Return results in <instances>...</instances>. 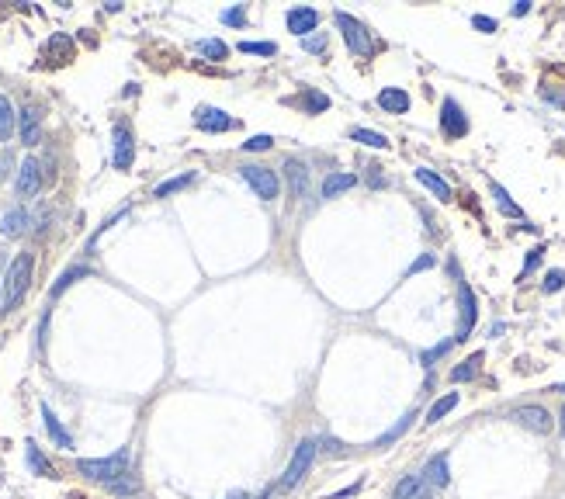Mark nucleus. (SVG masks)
Segmentation results:
<instances>
[{
  "label": "nucleus",
  "mask_w": 565,
  "mask_h": 499,
  "mask_svg": "<svg viewBox=\"0 0 565 499\" xmlns=\"http://www.w3.org/2000/svg\"><path fill=\"white\" fill-rule=\"evenodd\" d=\"M551 392H562V395H565V382H562V385H555V389H551Z\"/></svg>",
  "instance_id": "obj_45"
},
{
  "label": "nucleus",
  "mask_w": 565,
  "mask_h": 499,
  "mask_svg": "<svg viewBox=\"0 0 565 499\" xmlns=\"http://www.w3.org/2000/svg\"><path fill=\"white\" fill-rule=\"evenodd\" d=\"M513 420L520 423V426H527V430H534V434H548L551 430V413L544 406H520L513 413Z\"/></svg>",
  "instance_id": "obj_8"
},
{
  "label": "nucleus",
  "mask_w": 565,
  "mask_h": 499,
  "mask_svg": "<svg viewBox=\"0 0 565 499\" xmlns=\"http://www.w3.org/2000/svg\"><path fill=\"white\" fill-rule=\"evenodd\" d=\"M416 181L427 187V191H433L440 201H451V184H448L440 174H433L431 167H416Z\"/></svg>",
  "instance_id": "obj_17"
},
{
  "label": "nucleus",
  "mask_w": 565,
  "mask_h": 499,
  "mask_svg": "<svg viewBox=\"0 0 565 499\" xmlns=\"http://www.w3.org/2000/svg\"><path fill=\"white\" fill-rule=\"evenodd\" d=\"M423 482L433 485V489H444L448 482H451V468H448V454H437L427 461V468H423Z\"/></svg>",
  "instance_id": "obj_16"
},
{
  "label": "nucleus",
  "mask_w": 565,
  "mask_h": 499,
  "mask_svg": "<svg viewBox=\"0 0 565 499\" xmlns=\"http://www.w3.org/2000/svg\"><path fill=\"white\" fill-rule=\"evenodd\" d=\"M562 434H565V409H562Z\"/></svg>",
  "instance_id": "obj_46"
},
{
  "label": "nucleus",
  "mask_w": 565,
  "mask_h": 499,
  "mask_svg": "<svg viewBox=\"0 0 565 499\" xmlns=\"http://www.w3.org/2000/svg\"><path fill=\"white\" fill-rule=\"evenodd\" d=\"M378 170H381V167H371V177H368V181H371V187H385V177H381Z\"/></svg>",
  "instance_id": "obj_43"
},
{
  "label": "nucleus",
  "mask_w": 565,
  "mask_h": 499,
  "mask_svg": "<svg viewBox=\"0 0 565 499\" xmlns=\"http://www.w3.org/2000/svg\"><path fill=\"white\" fill-rule=\"evenodd\" d=\"M42 420H46V430H49V437L56 441V447H63V451H70V447H73V437L63 430V423L56 420V413L49 409V406H42Z\"/></svg>",
  "instance_id": "obj_19"
},
{
  "label": "nucleus",
  "mask_w": 565,
  "mask_h": 499,
  "mask_svg": "<svg viewBox=\"0 0 565 499\" xmlns=\"http://www.w3.org/2000/svg\"><path fill=\"white\" fill-rule=\"evenodd\" d=\"M198 49L208 56V59H226V56H229L226 42H218V38H201V42H198Z\"/></svg>",
  "instance_id": "obj_32"
},
{
  "label": "nucleus",
  "mask_w": 565,
  "mask_h": 499,
  "mask_svg": "<svg viewBox=\"0 0 565 499\" xmlns=\"http://www.w3.org/2000/svg\"><path fill=\"white\" fill-rule=\"evenodd\" d=\"M427 267H433V253H423V257H416V263H413V267L406 270V278H409V274H420V270H427Z\"/></svg>",
  "instance_id": "obj_40"
},
{
  "label": "nucleus",
  "mask_w": 565,
  "mask_h": 499,
  "mask_svg": "<svg viewBox=\"0 0 565 499\" xmlns=\"http://www.w3.org/2000/svg\"><path fill=\"white\" fill-rule=\"evenodd\" d=\"M492 198H496V205H500V211H503V215H510V219H520V215H524V211H520L510 201V194H507L500 184H492Z\"/></svg>",
  "instance_id": "obj_31"
},
{
  "label": "nucleus",
  "mask_w": 565,
  "mask_h": 499,
  "mask_svg": "<svg viewBox=\"0 0 565 499\" xmlns=\"http://www.w3.org/2000/svg\"><path fill=\"white\" fill-rule=\"evenodd\" d=\"M222 21L233 28H243L246 25V11H243V7H229V11H222Z\"/></svg>",
  "instance_id": "obj_35"
},
{
  "label": "nucleus",
  "mask_w": 565,
  "mask_h": 499,
  "mask_svg": "<svg viewBox=\"0 0 565 499\" xmlns=\"http://www.w3.org/2000/svg\"><path fill=\"white\" fill-rule=\"evenodd\" d=\"M288 28L295 35H302V38H309V31L320 28V11L316 7H292L288 11Z\"/></svg>",
  "instance_id": "obj_12"
},
{
  "label": "nucleus",
  "mask_w": 565,
  "mask_h": 499,
  "mask_svg": "<svg viewBox=\"0 0 565 499\" xmlns=\"http://www.w3.org/2000/svg\"><path fill=\"white\" fill-rule=\"evenodd\" d=\"M312 458H316V441H302V444L295 447V454H292V461H288V468H285L281 489H295L298 482L305 478V472H309Z\"/></svg>",
  "instance_id": "obj_4"
},
{
  "label": "nucleus",
  "mask_w": 565,
  "mask_h": 499,
  "mask_svg": "<svg viewBox=\"0 0 565 499\" xmlns=\"http://www.w3.org/2000/svg\"><path fill=\"white\" fill-rule=\"evenodd\" d=\"M440 129H444L448 139H461L468 132V118H465V111H461V105H458L455 98H448L444 107H440Z\"/></svg>",
  "instance_id": "obj_7"
},
{
  "label": "nucleus",
  "mask_w": 565,
  "mask_h": 499,
  "mask_svg": "<svg viewBox=\"0 0 565 499\" xmlns=\"http://www.w3.org/2000/svg\"><path fill=\"white\" fill-rule=\"evenodd\" d=\"M472 25L479 28V31H496V21H492V18H485V14H475V18H472Z\"/></svg>",
  "instance_id": "obj_41"
},
{
  "label": "nucleus",
  "mask_w": 565,
  "mask_h": 499,
  "mask_svg": "<svg viewBox=\"0 0 565 499\" xmlns=\"http://www.w3.org/2000/svg\"><path fill=\"white\" fill-rule=\"evenodd\" d=\"M31 253H18L11 267H7V281H4V312H11V309H18V302L25 298L28 285H31Z\"/></svg>",
  "instance_id": "obj_2"
},
{
  "label": "nucleus",
  "mask_w": 565,
  "mask_h": 499,
  "mask_svg": "<svg viewBox=\"0 0 565 499\" xmlns=\"http://www.w3.org/2000/svg\"><path fill=\"white\" fill-rule=\"evenodd\" d=\"M544 291H559V288H565V270H548L544 274V285H541Z\"/></svg>",
  "instance_id": "obj_36"
},
{
  "label": "nucleus",
  "mask_w": 565,
  "mask_h": 499,
  "mask_svg": "<svg viewBox=\"0 0 565 499\" xmlns=\"http://www.w3.org/2000/svg\"><path fill=\"white\" fill-rule=\"evenodd\" d=\"M527 11H531V0H517V4L510 7V14H513V18H524Z\"/></svg>",
  "instance_id": "obj_42"
},
{
  "label": "nucleus",
  "mask_w": 565,
  "mask_h": 499,
  "mask_svg": "<svg viewBox=\"0 0 565 499\" xmlns=\"http://www.w3.org/2000/svg\"><path fill=\"white\" fill-rule=\"evenodd\" d=\"M378 107L389 111V115H406L409 111V94L403 87H385V90H378Z\"/></svg>",
  "instance_id": "obj_14"
},
{
  "label": "nucleus",
  "mask_w": 565,
  "mask_h": 499,
  "mask_svg": "<svg viewBox=\"0 0 565 499\" xmlns=\"http://www.w3.org/2000/svg\"><path fill=\"white\" fill-rule=\"evenodd\" d=\"M28 222H31V219H28L25 209H11L0 215V233H4V236H21L28 229Z\"/></svg>",
  "instance_id": "obj_18"
},
{
  "label": "nucleus",
  "mask_w": 565,
  "mask_h": 499,
  "mask_svg": "<svg viewBox=\"0 0 565 499\" xmlns=\"http://www.w3.org/2000/svg\"><path fill=\"white\" fill-rule=\"evenodd\" d=\"M38 184H42V174H38V159L35 157H25L21 163V170H18V198H31V194H38Z\"/></svg>",
  "instance_id": "obj_9"
},
{
  "label": "nucleus",
  "mask_w": 565,
  "mask_h": 499,
  "mask_svg": "<svg viewBox=\"0 0 565 499\" xmlns=\"http://www.w3.org/2000/svg\"><path fill=\"white\" fill-rule=\"evenodd\" d=\"M226 499H246V493H233V496H226Z\"/></svg>",
  "instance_id": "obj_44"
},
{
  "label": "nucleus",
  "mask_w": 565,
  "mask_h": 499,
  "mask_svg": "<svg viewBox=\"0 0 565 499\" xmlns=\"http://www.w3.org/2000/svg\"><path fill=\"white\" fill-rule=\"evenodd\" d=\"M191 181H194V174H181V177H170V181H163V184H157V191H153V198H167V194H174V191L188 187Z\"/></svg>",
  "instance_id": "obj_29"
},
{
  "label": "nucleus",
  "mask_w": 565,
  "mask_h": 499,
  "mask_svg": "<svg viewBox=\"0 0 565 499\" xmlns=\"http://www.w3.org/2000/svg\"><path fill=\"white\" fill-rule=\"evenodd\" d=\"M458 406V392H448V395H440L437 402H433L431 409H427V423H437V420H444L451 409Z\"/></svg>",
  "instance_id": "obj_23"
},
{
  "label": "nucleus",
  "mask_w": 565,
  "mask_h": 499,
  "mask_svg": "<svg viewBox=\"0 0 565 499\" xmlns=\"http://www.w3.org/2000/svg\"><path fill=\"white\" fill-rule=\"evenodd\" d=\"M350 139L354 142H364V146H375V149H389V139L381 135V132H375V129H350Z\"/></svg>",
  "instance_id": "obj_24"
},
{
  "label": "nucleus",
  "mask_w": 565,
  "mask_h": 499,
  "mask_svg": "<svg viewBox=\"0 0 565 499\" xmlns=\"http://www.w3.org/2000/svg\"><path fill=\"white\" fill-rule=\"evenodd\" d=\"M28 465H31V472H38V475H49V478H53V465H49V461H46V458H42V451H38V447L35 444H28Z\"/></svg>",
  "instance_id": "obj_30"
},
{
  "label": "nucleus",
  "mask_w": 565,
  "mask_h": 499,
  "mask_svg": "<svg viewBox=\"0 0 565 499\" xmlns=\"http://www.w3.org/2000/svg\"><path fill=\"white\" fill-rule=\"evenodd\" d=\"M132 157H135L132 132L125 129V125H115V157H111V163H115L118 170H129V167H132Z\"/></svg>",
  "instance_id": "obj_10"
},
{
  "label": "nucleus",
  "mask_w": 565,
  "mask_h": 499,
  "mask_svg": "<svg viewBox=\"0 0 565 499\" xmlns=\"http://www.w3.org/2000/svg\"><path fill=\"white\" fill-rule=\"evenodd\" d=\"M11 132H14V107H11V101L0 94V142L11 139Z\"/></svg>",
  "instance_id": "obj_28"
},
{
  "label": "nucleus",
  "mask_w": 565,
  "mask_h": 499,
  "mask_svg": "<svg viewBox=\"0 0 565 499\" xmlns=\"http://www.w3.org/2000/svg\"><path fill=\"white\" fill-rule=\"evenodd\" d=\"M451 343H455V340H444V343H437L433 350H427V354H423V364L431 368V364H433V361H437V357H444V354L451 350Z\"/></svg>",
  "instance_id": "obj_37"
},
{
  "label": "nucleus",
  "mask_w": 565,
  "mask_h": 499,
  "mask_svg": "<svg viewBox=\"0 0 565 499\" xmlns=\"http://www.w3.org/2000/svg\"><path fill=\"white\" fill-rule=\"evenodd\" d=\"M298 105L305 107L309 115H323L326 107H329V98H326L323 90H312V87H309V90H302V98H298Z\"/></svg>",
  "instance_id": "obj_22"
},
{
  "label": "nucleus",
  "mask_w": 565,
  "mask_h": 499,
  "mask_svg": "<svg viewBox=\"0 0 565 499\" xmlns=\"http://www.w3.org/2000/svg\"><path fill=\"white\" fill-rule=\"evenodd\" d=\"M194 125L201 132H229L236 122L226 115V111H218V107H198V115H194Z\"/></svg>",
  "instance_id": "obj_11"
},
{
  "label": "nucleus",
  "mask_w": 565,
  "mask_h": 499,
  "mask_svg": "<svg viewBox=\"0 0 565 499\" xmlns=\"http://www.w3.org/2000/svg\"><path fill=\"white\" fill-rule=\"evenodd\" d=\"M302 46H305V53H326V35H312Z\"/></svg>",
  "instance_id": "obj_39"
},
{
  "label": "nucleus",
  "mask_w": 565,
  "mask_h": 499,
  "mask_svg": "<svg viewBox=\"0 0 565 499\" xmlns=\"http://www.w3.org/2000/svg\"><path fill=\"white\" fill-rule=\"evenodd\" d=\"M21 142L25 146L38 142V107H25L21 111Z\"/></svg>",
  "instance_id": "obj_21"
},
{
  "label": "nucleus",
  "mask_w": 565,
  "mask_h": 499,
  "mask_svg": "<svg viewBox=\"0 0 565 499\" xmlns=\"http://www.w3.org/2000/svg\"><path fill=\"white\" fill-rule=\"evenodd\" d=\"M479 364H482V354H472L468 361H461V364L451 371V382H468V378H475V374H479Z\"/></svg>",
  "instance_id": "obj_26"
},
{
  "label": "nucleus",
  "mask_w": 565,
  "mask_h": 499,
  "mask_svg": "<svg viewBox=\"0 0 565 499\" xmlns=\"http://www.w3.org/2000/svg\"><path fill=\"white\" fill-rule=\"evenodd\" d=\"M129 461H132V451L122 447V451H115L111 458H80V461H77V472L87 475V478H94V482L115 485L118 478L129 475Z\"/></svg>",
  "instance_id": "obj_1"
},
{
  "label": "nucleus",
  "mask_w": 565,
  "mask_h": 499,
  "mask_svg": "<svg viewBox=\"0 0 565 499\" xmlns=\"http://www.w3.org/2000/svg\"><path fill=\"white\" fill-rule=\"evenodd\" d=\"M333 18H337V28L344 31V42L350 46V53L361 56V59H368V56L375 53V38L368 35V28L361 25L357 18H350L347 11H337Z\"/></svg>",
  "instance_id": "obj_3"
},
{
  "label": "nucleus",
  "mask_w": 565,
  "mask_h": 499,
  "mask_svg": "<svg viewBox=\"0 0 565 499\" xmlns=\"http://www.w3.org/2000/svg\"><path fill=\"white\" fill-rule=\"evenodd\" d=\"M413 420H416V413H413V409H409V413H406L403 420L396 423V426H392V430H389V434H381V437H378V441H375V447H385V444H392V441H399V437H403L406 430H409V426H413Z\"/></svg>",
  "instance_id": "obj_25"
},
{
  "label": "nucleus",
  "mask_w": 565,
  "mask_h": 499,
  "mask_svg": "<svg viewBox=\"0 0 565 499\" xmlns=\"http://www.w3.org/2000/svg\"><path fill=\"white\" fill-rule=\"evenodd\" d=\"M240 53H253V56H274L278 46L274 42H240Z\"/></svg>",
  "instance_id": "obj_33"
},
{
  "label": "nucleus",
  "mask_w": 565,
  "mask_h": 499,
  "mask_svg": "<svg viewBox=\"0 0 565 499\" xmlns=\"http://www.w3.org/2000/svg\"><path fill=\"white\" fill-rule=\"evenodd\" d=\"M458 309H461V319H458V337L455 340H468V333L475 330V319H479V305H475V295H472V288L461 281L458 285Z\"/></svg>",
  "instance_id": "obj_6"
},
{
  "label": "nucleus",
  "mask_w": 565,
  "mask_h": 499,
  "mask_svg": "<svg viewBox=\"0 0 565 499\" xmlns=\"http://www.w3.org/2000/svg\"><path fill=\"white\" fill-rule=\"evenodd\" d=\"M354 184H357V177H354V174H329V177L323 181L320 198H337L340 191H350Z\"/></svg>",
  "instance_id": "obj_20"
},
{
  "label": "nucleus",
  "mask_w": 565,
  "mask_h": 499,
  "mask_svg": "<svg viewBox=\"0 0 565 499\" xmlns=\"http://www.w3.org/2000/svg\"><path fill=\"white\" fill-rule=\"evenodd\" d=\"M285 174H288L292 198H305V191H309V167H305L302 159L288 157V159H285Z\"/></svg>",
  "instance_id": "obj_13"
},
{
  "label": "nucleus",
  "mask_w": 565,
  "mask_h": 499,
  "mask_svg": "<svg viewBox=\"0 0 565 499\" xmlns=\"http://www.w3.org/2000/svg\"><path fill=\"white\" fill-rule=\"evenodd\" d=\"M240 177L246 181V184L257 191V198H264V201H270V198H278V191H281V184H278V174L274 170H268V167H240Z\"/></svg>",
  "instance_id": "obj_5"
},
{
  "label": "nucleus",
  "mask_w": 565,
  "mask_h": 499,
  "mask_svg": "<svg viewBox=\"0 0 565 499\" xmlns=\"http://www.w3.org/2000/svg\"><path fill=\"white\" fill-rule=\"evenodd\" d=\"M270 146H274L270 135H253V139L243 142V149H250V153H264V149H270Z\"/></svg>",
  "instance_id": "obj_34"
},
{
  "label": "nucleus",
  "mask_w": 565,
  "mask_h": 499,
  "mask_svg": "<svg viewBox=\"0 0 565 499\" xmlns=\"http://www.w3.org/2000/svg\"><path fill=\"white\" fill-rule=\"evenodd\" d=\"M392 499H433V493H431V485H427L420 475H406L403 482L396 485Z\"/></svg>",
  "instance_id": "obj_15"
},
{
  "label": "nucleus",
  "mask_w": 565,
  "mask_h": 499,
  "mask_svg": "<svg viewBox=\"0 0 565 499\" xmlns=\"http://www.w3.org/2000/svg\"><path fill=\"white\" fill-rule=\"evenodd\" d=\"M541 253H544L541 246H534V250L527 253V261H524V270H520V278H527V274H531V270L538 267V263H541Z\"/></svg>",
  "instance_id": "obj_38"
},
{
  "label": "nucleus",
  "mask_w": 565,
  "mask_h": 499,
  "mask_svg": "<svg viewBox=\"0 0 565 499\" xmlns=\"http://www.w3.org/2000/svg\"><path fill=\"white\" fill-rule=\"evenodd\" d=\"M87 274H90L87 267H70V270H63V274H59V281L53 285V291H49V295H53V298H56V295H63V291L70 288L77 278H87Z\"/></svg>",
  "instance_id": "obj_27"
}]
</instances>
